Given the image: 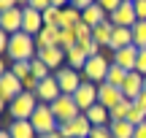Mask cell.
Listing matches in <instances>:
<instances>
[{
    "mask_svg": "<svg viewBox=\"0 0 146 138\" xmlns=\"http://www.w3.org/2000/svg\"><path fill=\"white\" fill-rule=\"evenodd\" d=\"M108 19H111V25H114V27H133V25L138 22L135 3H127V0H125V3H122L119 8H116L114 14L108 16Z\"/></svg>",
    "mask_w": 146,
    "mask_h": 138,
    "instance_id": "obj_12",
    "label": "cell"
},
{
    "mask_svg": "<svg viewBox=\"0 0 146 138\" xmlns=\"http://www.w3.org/2000/svg\"><path fill=\"white\" fill-rule=\"evenodd\" d=\"M19 5H22V8H25V5H30V0H19Z\"/></svg>",
    "mask_w": 146,
    "mask_h": 138,
    "instance_id": "obj_46",
    "label": "cell"
},
{
    "mask_svg": "<svg viewBox=\"0 0 146 138\" xmlns=\"http://www.w3.org/2000/svg\"><path fill=\"white\" fill-rule=\"evenodd\" d=\"M87 60H89V57H87V52H84V49L76 43V46H73L70 52H68V68H81V70H84Z\"/></svg>",
    "mask_w": 146,
    "mask_h": 138,
    "instance_id": "obj_26",
    "label": "cell"
},
{
    "mask_svg": "<svg viewBox=\"0 0 146 138\" xmlns=\"http://www.w3.org/2000/svg\"><path fill=\"white\" fill-rule=\"evenodd\" d=\"M0 138H11V133H8V130H3V133H0Z\"/></svg>",
    "mask_w": 146,
    "mask_h": 138,
    "instance_id": "obj_45",
    "label": "cell"
},
{
    "mask_svg": "<svg viewBox=\"0 0 146 138\" xmlns=\"http://www.w3.org/2000/svg\"><path fill=\"white\" fill-rule=\"evenodd\" d=\"M8 60L11 62H33L38 57V46H35V38L27 35V33H16L11 35V43H8Z\"/></svg>",
    "mask_w": 146,
    "mask_h": 138,
    "instance_id": "obj_1",
    "label": "cell"
},
{
    "mask_svg": "<svg viewBox=\"0 0 146 138\" xmlns=\"http://www.w3.org/2000/svg\"><path fill=\"white\" fill-rule=\"evenodd\" d=\"M11 70H14V76H19L22 81H25L27 76H33V65L30 62H11Z\"/></svg>",
    "mask_w": 146,
    "mask_h": 138,
    "instance_id": "obj_31",
    "label": "cell"
},
{
    "mask_svg": "<svg viewBox=\"0 0 146 138\" xmlns=\"http://www.w3.org/2000/svg\"><path fill=\"white\" fill-rule=\"evenodd\" d=\"M78 46L87 52V57H98V54H100V49H103L98 41H95V38H89V41H78Z\"/></svg>",
    "mask_w": 146,
    "mask_h": 138,
    "instance_id": "obj_32",
    "label": "cell"
},
{
    "mask_svg": "<svg viewBox=\"0 0 146 138\" xmlns=\"http://www.w3.org/2000/svg\"><path fill=\"white\" fill-rule=\"evenodd\" d=\"M127 3H135V0H127Z\"/></svg>",
    "mask_w": 146,
    "mask_h": 138,
    "instance_id": "obj_48",
    "label": "cell"
},
{
    "mask_svg": "<svg viewBox=\"0 0 146 138\" xmlns=\"http://www.w3.org/2000/svg\"><path fill=\"white\" fill-rule=\"evenodd\" d=\"M127 122H133V125L138 127L141 122H146V111H143L141 106H135V103H133V111H130V117H127Z\"/></svg>",
    "mask_w": 146,
    "mask_h": 138,
    "instance_id": "obj_34",
    "label": "cell"
},
{
    "mask_svg": "<svg viewBox=\"0 0 146 138\" xmlns=\"http://www.w3.org/2000/svg\"><path fill=\"white\" fill-rule=\"evenodd\" d=\"M108 68H111V62L103 57V54H98V57H89V60H87V65H84V81L103 84L106 76H108Z\"/></svg>",
    "mask_w": 146,
    "mask_h": 138,
    "instance_id": "obj_6",
    "label": "cell"
},
{
    "mask_svg": "<svg viewBox=\"0 0 146 138\" xmlns=\"http://www.w3.org/2000/svg\"><path fill=\"white\" fill-rule=\"evenodd\" d=\"M135 14H138V19L146 22V0H135Z\"/></svg>",
    "mask_w": 146,
    "mask_h": 138,
    "instance_id": "obj_40",
    "label": "cell"
},
{
    "mask_svg": "<svg viewBox=\"0 0 146 138\" xmlns=\"http://www.w3.org/2000/svg\"><path fill=\"white\" fill-rule=\"evenodd\" d=\"M133 138H146V122H141L135 127V135H133Z\"/></svg>",
    "mask_w": 146,
    "mask_h": 138,
    "instance_id": "obj_42",
    "label": "cell"
},
{
    "mask_svg": "<svg viewBox=\"0 0 146 138\" xmlns=\"http://www.w3.org/2000/svg\"><path fill=\"white\" fill-rule=\"evenodd\" d=\"M19 0H0V11H8V8H16Z\"/></svg>",
    "mask_w": 146,
    "mask_h": 138,
    "instance_id": "obj_41",
    "label": "cell"
},
{
    "mask_svg": "<svg viewBox=\"0 0 146 138\" xmlns=\"http://www.w3.org/2000/svg\"><path fill=\"white\" fill-rule=\"evenodd\" d=\"M25 27V8L16 5V8H8V11H0V30L8 33V35H16L22 33Z\"/></svg>",
    "mask_w": 146,
    "mask_h": 138,
    "instance_id": "obj_8",
    "label": "cell"
},
{
    "mask_svg": "<svg viewBox=\"0 0 146 138\" xmlns=\"http://www.w3.org/2000/svg\"><path fill=\"white\" fill-rule=\"evenodd\" d=\"M130 111H133V100H122L116 108H111V122H122V119H127L130 117Z\"/></svg>",
    "mask_w": 146,
    "mask_h": 138,
    "instance_id": "obj_28",
    "label": "cell"
},
{
    "mask_svg": "<svg viewBox=\"0 0 146 138\" xmlns=\"http://www.w3.org/2000/svg\"><path fill=\"white\" fill-rule=\"evenodd\" d=\"M35 95H38V103H54L62 95V90H60V84H57V76H49V79L38 81Z\"/></svg>",
    "mask_w": 146,
    "mask_h": 138,
    "instance_id": "obj_13",
    "label": "cell"
},
{
    "mask_svg": "<svg viewBox=\"0 0 146 138\" xmlns=\"http://www.w3.org/2000/svg\"><path fill=\"white\" fill-rule=\"evenodd\" d=\"M52 5H57V8H65V5H70V0H52Z\"/></svg>",
    "mask_w": 146,
    "mask_h": 138,
    "instance_id": "obj_43",
    "label": "cell"
},
{
    "mask_svg": "<svg viewBox=\"0 0 146 138\" xmlns=\"http://www.w3.org/2000/svg\"><path fill=\"white\" fill-rule=\"evenodd\" d=\"M60 19H62V8H57V5L43 11V25H60Z\"/></svg>",
    "mask_w": 146,
    "mask_h": 138,
    "instance_id": "obj_30",
    "label": "cell"
},
{
    "mask_svg": "<svg viewBox=\"0 0 146 138\" xmlns=\"http://www.w3.org/2000/svg\"><path fill=\"white\" fill-rule=\"evenodd\" d=\"M122 100H125V95H122V90H119V87L108 84V81L98 84V103H100V106H106V108L111 111V108H116Z\"/></svg>",
    "mask_w": 146,
    "mask_h": 138,
    "instance_id": "obj_10",
    "label": "cell"
},
{
    "mask_svg": "<svg viewBox=\"0 0 146 138\" xmlns=\"http://www.w3.org/2000/svg\"><path fill=\"white\" fill-rule=\"evenodd\" d=\"M30 122H33V127H35L38 135L57 133V127H60V122H57V117H54V111H52V106H49V103H38L35 114L30 117Z\"/></svg>",
    "mask_w": 146,
    "mask_h": 138,
    "instance_id": "obj_2",
    "label": "cell"
},
{
    "mask_svg": "<svg viewBox=\"0 0 146 138\" xmlns=\"http://www.w3.org/2000/svg\"><path fill=\"white\" fill-rule=\"evenodd\" d=\"M135 70L141 76H146V49H141V52H138V62H135Z\"/></svg>",
    "mask_w": 146,
    "mask_h": 138,
    "instance_id": "obj_37",
    "label": "cell"
},
{
    "mask_svg": "<svg viewBox=\"0 0 146 138\" xmlns=\"http://www.w3.org/2000/svg\"><path fill=\"white\" fill-rule=\"evenodd\" d=\"M127 73H130V70H125L122 65L111 62V68H108V76H106V81H108V84H114V87H119V90H122V84H125Z\"/></svg>",
    "mask_w": 146,
    "mask_h": 138,
    "instance_id": "obj_25",
    "label": "cell"
},
{
    "mask_svg": "<svg viewBox=\"0 0 146 138\" xmlns=\"http://www.w3.org/2000/svg\"><path fill=\"white\" fill-rule=\"evenodd\" d=\"M22 92H25V84H22L19 76H14V70H3L0 73V103H3V108H8V103L14 100V98H19Z\"/></svg>",
    "mask_w": 146,
    "mask_h": 138,
    "instance_id": "obj_3",
    "label": "cell"
},
{
    "mask_svg": "<svg viewBox=\"0 0 146 138\" xmlns=\"http://www.w3.org/2000/svg\"><path fill=\"white\" fill-rule=\"evenodd\" d=\"M111 35H114V25H111V19L103 22V25H98V27H92V38L100 43V46H111Z\"/></svg>",
    "mask_w": 146,
    "mask_h": 138,
    "instance_id": "obj_22",
    "label": "cell"
},
{
    "mask_svg": "<svg viewBox=\"0 0 146 138\" xmlns=\"http://www.w3.org/2000/svg\"><path fill=\"white\" fill-rule=\"evenodd\" d=\"M81 19L87 22L89 27H98V25H103V22H108V14H106V11L95 3V5H89L87 11H81Z\"/></svg>",
    "mask_w": 146,
    "mask_h": 138,
    "instance_id": "obj_21",
    "label": "cell"
},
{
    "mask_svg": "<svg viewBox=\"0 0 146 138\" xmlns=\"http://www.w3.org/2000/svg\"><path fill=\"white\" fill-rule=\"evenodd\" d=\"M60 49H65V52H70L73 46H76V35H73V30H62V35H60Z\"/></svg>",
    "mask_w": 146,
    "mask_h": 138,
    "instance_id": "obj_33",
    "label": "cell"
},
{
    "mask_svg": "<svg viewBox=\"0 0 146 138\" xmlns=\"http://www.w3.org/2000/svg\"><path fill=\"white\" fill-rule=\"evenodd\" d=\"M73 100H76V106L81 108V114H84V111H89V108L98 103V84H92V81H84V84L76 90Z\"/></svg>",
    "mask_w": 146,
    "mask_h": 138,
    "instance_id": "obj_11",
    "label": "cell"
},
{
    "mask_svg": "<svg viewBox=\"0 0 146 138\" xmlns=\"http://www.w3.org/2000/svg\"><path fill=\"white\" fill-rule=\"evenodd\" d=\"M138 52H141L138 46H125V49H119V52H114V62H116V65H122L125 70H135Z\"/></svg>",
    "mask_w": 146,
    "mask_h": 138,
    "instance_id": "obj_17",
    "label": "cell"
},
{
    "mask_svg": "<svg viewBox=\"0 0 146 138\" xmlns=\"http://www.w3.org/2000/svg\"><path fill=\"white\" fill-rule=\"evenodd\" d=\"M54 76H57V84H60V90H62V95H76V90L84 84L76 68H60Z\"/></svg>",
    "mask_w": 146,
    "mask_h": 138,
    "instance_id": "obj_9",
    "label": "cell"
},
{
    "mask_svg": "<svg viewBox=\"0 0 146 138\" xmlns=\"http://www.w3.org/2000/svg\"><path fill=\"white\" fill-rule=\"evenodd\" d=\"M35 108H38V95L35 92H22L19 98H14V100L8 103L11 119H30L33 114H35Z\"/></svg>",
    "mask_w": 146,
    "mask_h": 138,
    "instance_id": "obj_4",
    "label": "cell"
},
{
    "mask_svg": "<svg viewBox=\"0 0 146 138\" xmlns=\"http://www.w3.org/2000/svg\"><path fill=\"white\" fill-rule=\"evenodd\" d=\"M108 127H111V133H114V138H133V135H135V125L127 122V119H122V122H111Z\"/></svg>",
    "mask_w": 146,
    "mask_h": 138,
    "instance_id": "obj_24",
    "label": "cell"
},
{
    "mask_svg": "<svg viewBox=\"0 0 146 138\" xmlns=\"http://www.w3.org/2000/svg\"><path fill=\"white\" fill-rule=\"evenodd\" d=\"M30 8H35V11H46V8H52V0H30Z\"/></svg>",
    "mask_w": 146,
    "mask_h": 138,
    "instance_id": "obj_38",
    "label": "cell"
},
{
    "mask_svg": "<svg viewBox=\"0 0 146 138\" xmlns=\"http://www.w3.org/2000/svg\"><path fill=\"white\" fill-rule=\"evenodd\" d=\"M78 22H81V11L73 8V5H65L62 8V19H60V27H62V30H73Z\"/></svg>",
    "mask_w": 146,
    "mask_h": 138,
    "instance_id": "obj_23",
    "label": "cell"
},
{
    "mask_svg": "<svg viewBox=\"0 0 146 138\" xmlns=\"http://www.w3.org/2000/svg\"><path fill=\"white\" fill-rule=\"evenodd\" d=\"M54 111V117H57V122H70V119H76L78 114H81V108L76 106V100H73V95H60L54 103H49Z\"/></svg>",
    "mask_w": 146,
    "mask_h": 138,
    "instance_id": "obj_7",
    "label": "cell"
},
{
    "mask_svg": "<svg viewBox=\"0 0 146 138\" xmlns=\"http://www.w3.org/2000/svg\"><path fill=\"white\" fill-rule=\"evenodd\" d=\"M38 60H43L52 70H60V68H62V62H68V52H65V49H60V46L38 49Z\"/></svg>",
    "mask_w": 146,
    "mask_h": 138,
    "instance_id": "obj_14",
    "label": "cell"
},
{
    "mask_svg": "<svg viewBox=\"0 0 146 138\" xmlns=\"http://www.w3.org/2000/svg\"><path fill=\"white\" fill-rule=\"evenodd\" d=\"M122 3H125V0H98V5H100V8H103V11H106V14H108V16L114 14V11L119 8Z\"/></svg>",
    "mask_w": 146,
    "mask_h": 138,
    "instance_id": "obj_35",
    "label": "cell"
},
{
    "mask_svg": "<svg viewBox=\"0 0 146 138\" xmlns=\"http://www.w3.org/2000/svg\"><path fill=\"white\" fill-rule=\"evenodd\" d=\"M5 130L11 133V138H38V133H35L30 119H11V125Z\"/></svg>",
    "mask_w": 146,
    "mask_h": 138,
    "instance_id": "obj_18",
    "label": "cell"
},
{
    "mask_svg": "<svg viewBox=\"0 0 146 138\" xmlns=\"http://www.w3.org/2000/svg\"><path fill=\"white\" fill-rule=\"evenodd\" d=\"M133 46L146 49V22L143 19H138L135 25H133Z\"/></svg>",
    "mask_w": 146,
    "mask_h": 138,
    "instance_id": "obj_27",
    "label": "cell"
},
{
    "mask_svg": "<svg viewBox=\"0 0 146 138\" xmlns=\"http://www.w3.org/2000/svg\"><path fill=\"white\" fill-rule=\"evenodd\" d=\"M122 95L127 98V100H138V98L143 95V76L138 73V70H130L125 79V84H122Z\"/></svg>",
    "mask_w": 146,
    "mask_h": 138,
    "instance_id": "obj_15",
    "label": "cell"
},
{
    "mask_svg": "<svg viewBox=\"0 0 146 138\" xmlns=\"http://www.w3.org/2000/svg\"><path fill=\"white\" fill-rule=\"evenodd\" d=\"M87 114V119L92 122V127H106V125H111V111L106 106H100V103H95L89 111H84Z\"/></svg>",
    "mask_w": 146,
    "mask_h": 138,
    "instance_id": "obj_20",
    "label": "cell"
},
{
    "mask_svg": "<svg viewBox=\"0 0 146 138\" xmlns=\"http://www.w3.org/2000/svg\"><path fill=\"white\" fill-rule=\"evenodd\" d=\"M38 138H62L60 133H49V135H38Z\"/></svg>",
    "mask_w": 146,
    "mask_h": 138,
    "instance_id": "obj_44",
    "label": "cell"
},
{
    "mask_svg": "<svg viewBox=\"0 0 146 138\" xmlns=\"http://www.w3.org/2000/svg\"><path fill=\"white\" fill-rule=\"evenodd\" d=\"M143 92H146V76H143Z\"/></svg>",
    "mask_w": 146,
    "mask_h": 138,
    "instance_id": "obj_47",
    "label": "cell"
},
{
    "mask_svg": "<svg viewBox=\"0 0 146 138\" xmlns=\"http://www.w3.org/2000/svg\"><path fill=\"white\" fill-rule=\"evenodd\" d=\"M73 35H76V43H78V41H89V38H92V27L81 19L76 27H73Z\"/></svg>",
    "mask_w": 146,
    "mask_h": 138,
    "instance_id": "obj_29",
    "label": "cell"
},
{
    "mask_svg": "<svg viewBox=\"0 0 146 138\" xmlns=\"http://www.w3.org/2000/svg\"><path fill=\"white\" fill-rule=\"evenodd\" d=\"M125 46H133V27H114V35H111V52H119Z\"/></svg>",
    "mask_w": 146,
    "mask_h": 138,
    "instance_id": "obj_19",
    "label": "cell"
},
{
    "mask_svg": "<svg viewBox=\"0 0 146 138\" xmlns=\"http://www.w3.org/2000/svg\"><path fill=\"white\" fill-rule=\"evenodd\" d=\"M95 3H98V0H70V5L78 8V11H87L89 5H95Z\"/></svg>",
    "mask_w": 146,
    "mask_h": 138,
    "instance_id": "obj_39",
    "label": "cell"
},
{
    "mask_svg": "<svg viewBox=\"0 0 146 138\" xmlns=\"http://www.w3.org/2000/svg\"><path fill=\"white\" fill-rule=\"evenodd\" d=\"M43 27H46L43 25V14L35 11V8H30V5H25V27H22V33H27V35L35 38Z\"/></svg>",
    "mask_w": 146,
    "mask_h": 138,
    "instance_id": "obj_16",
    "label": "cell"
},
{
    "mask_svg": "<svg viewBox=\"0 0 146 138\" xmlns=\"http://www.w3.org/2000/svg\"><path fill=\"white\" fill-rule=\"evenodd\" d=\"M57 133L62 138H89V133H92V122L87 119V114H78L76 119H70V122H62L57 127Z\"/></svg>",
    "mask_w": 146,
    "mask_h": 138,
    "instance_id": "obj_5",
    "label": "cell"
},
{
    "mask_svg": "<svg viewBox=\"0 0 146 138\" xmlns=\"http://www.w3.org/2000/svg\"><path fill=\"white\" fill-rule=\"evenodd\" d=\"M89 138H114V133H111V127L106 125V127H92Z\"/></svg>",
    "mask_w": 146,
    "mask_h": 138,
    "instance_id": "obj_36",
    "label": "cell"
}]
</instances>
